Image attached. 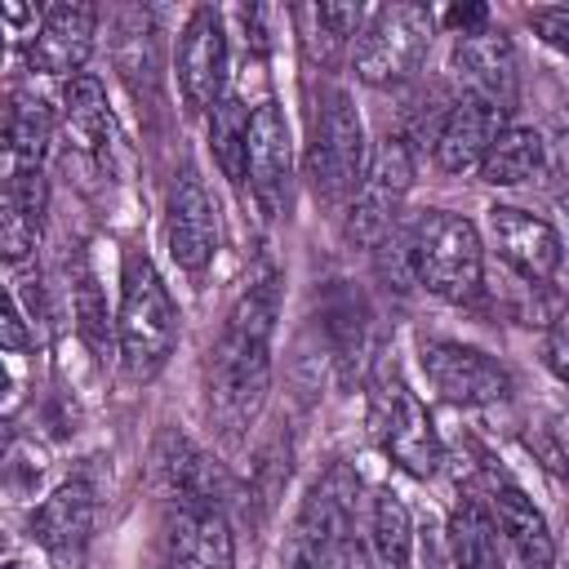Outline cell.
Masks as SVG:
<instances>
[{
  "instance_id": "6da1fadb",
  "label": "cell",
  "mask_w": 569,
  "mask_h": 569,
  "mask_svg": "<svg viewBox=\"0 0 569 569\" xmlns=\"http://www.w3.org/2000/svg\"><path fill=\"white\" fill-rule=\"evenodd\" d=\"M280 320V276H258L222 320V333L204 365L209 418L227 440L244 436L262 413L271 387V338Z\"/></svg>"
},
{
  "instance_id": "7a4b0ae2",
  "label": "cell",
  "mask_w": 569,
  "mask_h": 569,
  "mask_svg": "<svg viewBox=\"0 0 569 569\" xmlns=\"http://www.w3.org/2000/svg\"><path fill=\"white\" fill-rule=\"evenodd\" d=\"M116 342H120V360H124L129 378H138V382L156 378L178 347V307H173L169 284L160 280L156 262L142 249H129L124 267H120Z\"/></svg>"
},
{
  "instance_id": "3957f363",
  "label": "cell",
  "mask_w": 569,
  "mask_h": 569,
  "mask_svg": "<svg viewBox=\"0 0 569 569\" xmlns=\"http://www.w3.org/2000/svg\"><path fill=\"white\" fill-rule=\"evenodd\" d=\"M418 284L445 302H467L485 280V244L471 218L449 209H422L413 218Z\"/></svg>"
},
{
  "instance_id": "277c9868",
  "label": "cell",
  "mask_w": 569,
  "mask_h": 569,
  "mask_svg": "<svg viewBox=\"0 0 569 569\" xmlns=\"http://www.w3.org/2000/svg\"><path fill=\"white\" fill-rule=\"evenodd\" d=\"M431 36H436V18H431L427 4H382V9H373L369 22L360 27L356 44H351L356 76L373 89L413 80L427 49H431Z\"/></svg>"
},
{
  "instance_id": "5b68a950",
  "label": "cell",
  "mask_w": 569,
  "mask_h": 569,
  "mask_svg": "<svg viewBox=\"0 0 569 569\" xmlns=\"http://www.w3.org/2000/svg\"><path fill=\"white\" fill-rule=\"evenodd\" d=\"M365 169H369V151H365L360 111L342 89H325L320 116L311 129V151H307V173L316 196L329 204L351 200L356 187L365 182Z\"/></svg>"
},
{
  "instance_id": "8992f818",
  "label": "cell",
  "mask_w": 569,
  "mask_h": 569,
  "mask_svg": "<svg viewBox=\"0 0 569 569\" xmlns=\"http://www.w3.org/2000/svg\"><path fill=\"white\" fill-rule=\"evenodd\" d=\"M409 187H413V151H409V142L405 138L378 142L373 156H369L365 182L347 200V227H342L347 240L360 244V249H378L391 236Z\"/></svg>"
},
{
  "instance_id": "52a82bcc",
  "label": "cell",
  "mask_w": 569,
  "mask_h": 569,
  "mask_svg": "<svg viewBox=\"0 0 569 569\" xmlns=\"http://www.w3.org/2000/svg\"><path fill=\"white\" fill-rule=\"evenodd\" d=\"M369 422H373V440L382 445V453L409 471V476H431L440 467V436L422 409V400L396 378V373H382L378 387H373V409H369Z\"/></svg>"
},
{
  "instance_id": "ba28073f",
  "label": "cell",
  "mask_w": 569,
  "mask_h": 569,
  "mask_svg": "<svg viewBox=\"0 0 569 569\" xmlns=\"http://www.w3.org/2000/svg\"><path fill=\"white\" fill-rule=\"evenodd\" d=\"M418 360L436 396L449 405L480 409V405H498L511 396V373L480 347H467L453 338H422Z\"/></svg>"
},
{
  "instance_id": "9c48e42d",
  "label": "cell",
  "mask_w": 569,
  "mask_h": 569,
  "mask_svg": "<svg viewBox=\"0 0 569 569\" xmlns=\"http://www.w3.org/2000/svg\"><path fill=\"white\" fill-rule=\"evenodd\" d=\"M347 502H351L347 471H329L307 493V502H302V511L284 538V569H329L333 551H342Z\"/></svg>"
},
{
  "instance_id": "30bf717a",
  "label": "cell",
  "mask_w": 569,
  "mask_h": 569,
  "mask_svg": "<svg viewBox=\"0 0 569 569\" xmlns=\"http://www.w3.org/2000/svg\"><path fill=\"white\" fill-rule=\"evenodd\" d=\"M244 178L262 209L280 218L289 209V182H293V138L284 111L267 98L249 111V133H244Z\"/></svg>"
},
{
  "instance_id": "8fae6325",
  "label": "cell",
  "mask_w": 569,
  "mask_h": 569,
  "mask_svg": "<svg viewBox=\"0 0 569 569\" xmlns=\"http://www.w3.org/2000/svg\"><path fill=\"white\" fill-rule=\"evenodd\" d=\"M485 227H489L498 258L529 284H547L565 267V236L547 218L516 209V204H493Z\"/></svg>"
},
{
  "instance_id": "7c38bea8",
  "label": "cell",
  "mask_w": 569,
  "mask_h": 569,
  "mask_svg": "<svg viewBox=\"0 0 569 569\" xmlns=\"http://www.w3.org/2000/svg\"><path fill=\"white\" fill-rule=\"evenodd\" d=\"M178 89L182 102L191 111H209L222 102V84H227V31L218 9L200 4L191 9L182 36H178Z\"/></svg>"
},
{
  "instance_id": "4fadbf2b",
  "label": "cell",
  "mask_w": 569,
  "mask_h": 569,
  "mask_svg": "<svg viewBox=\"0 0 569 569\" xmlns=\"http://www.w3.org/2000/svg\"><path fill=\"white\" fill-rule=\"evenodd\" d=\"M164 231H169V253L182 271L200 276L213 262V253H218V209H213V196H209L204 178L191 164L169 187Z\"/></svg>"
},
{
  "instance_id": "5bb4252c",
  "label": "cell",
  "mask_w": 569,
  "mask_h": 569,
  "mask_svg": "<svg viewBox=\"0 0 569 569\" xmlns=\"http://www.w3.org/2000/svg\"><path fill=\"white\" fill-rule=\"evenodd\" d=\"M93 36H98V9L84 0H62L49 4L27 40V67L44 71V76H80V67L93 53Z\"/></svg>"
},
{
  "instance_id": "9a60e30c",
  "label": "cell",
  "mask_w": 569,
  "mask_h": 569,
  "mask_svg": "<svg viewBox=\"0 0 569 569\" xmlns=\"http://www.w3.org/2000/svg\"><path fill=\"white\" fill-rule=\"evenodd\" d=\"M453 76L462 80V93L467 98H485L502 111L516 107V93H520V71H516V49L502 31L485 27V31H471V36H458L453 44Z\"/></svg>"
},
{
  "instance_id": "2e32d148",
  "label": "cell",
  "mask_w": 569,
  "mask_h": 569,
  "mask_svg": "<svg viewBox=\"0 0 569 569\" xmlns=\"http://www.w3.org/2000/svg\"><path fill=\"white\" fill-rule=\"evenodd\" d=\"M507 116L502 107L485 102V98H453L445 124H440V138H436V164L445 173H467V169H480L489 147L498 142V133L507 129Z\"/></svg>"
},
{
  "instance_id": "e0dca14e",
  "label": "cell",
  "mask_w": 569,
  "mask_h": 569,
  "mask_svg": "<svg viewBox=\"0 0 569 569\" xmlns=\"http://www.w3.org/2000/svg\"><path fill=\"white\" fill-rule=\"evenodd\" d=\"M164 569H236V538L222 507H178Z\"/></svg>"
},
{
  "instance_id": "ac0fdd59",
  "label": "cell",
  "mask_w": 569,
  "mask_h": 569,
  "mask_svg": "<svg viewBox=\"0 0 569 569\" xmlns=\"http://www.w3.org/2000/svg\"><path fill=\"white\" fill-rule=\"evenodd\" d=\"M489 516H493V525L502 529V538L511 542V551L520 556L525 569H556V538H551L542 511L507 476L489 480Z\"/></svg>"
},
{
  "instance_id": "d6986e66",
  "label": "cell",
  "mask_w": 569,
  "mask_h": 569,
  "mask_svg": "<svg viewBox=\"0 0 569 569\" xmlns=\"http://www.w3.org/2000/svg\"><path fill=\"white\" fill-rule=\"evenodd\" d=\"M93 529V489L84 480H67L58 485L31 516V538L53 556V560H71L84 551Z\"/></svg>"
},
{
  "instance_id": "ffe728a7",
  "label": "cell",
  "mask_w": 569,
  "mask_h": 569,
  "mask_svg": "<svg viewBox=\"0 0 569 569\" xmlns=\"http://www.w3.org/2000/svg\"><path fill=\"white\" fill-rule=\"evenodd\" d=\"M156 476L178 507H218L222 471L178 431H164L156 445Z\"/></svg>"
},
{
  "instance_id": "44dd1931",
  "label": "cell",
  "mask_w": 569,
  "mask_h": 569,
  "mask_svg": "<svg viewBox=\"0 0 569 569\" xmlns=\"http://www.w3.org/2000/svg\"><path fill=\"white\" fill-rule=\"evenodd\" d=\"M44 204H49L44 173L40 169H9L4 200H0V249L9 262H22L36 249Z\"/></svg>"
},
{
  "instance_id": "7402d4cb",
  "label": "cell",
  "mask_w": 569,
  "mask_h": 569,
  "mask_svg": "<svg viewBox=\"0 0 569 569\" xmlns=\"http://www.w3.org/2000/svg\"><path fill=\"white\" fill-rule=\"evenodd\" d=\"M302 53L320 67H333L347 44H356L365 27V4H302L293 9Z\"/></svg>"
},
{
  "instance_id": "603a6c76",
  "label": "cell",
  "mask_w": 569,
  "mask_h": 569,
  "mask_svg": "<svg viewBox=\"0 0 569 569\" xmlns=\"http://www.w3.org/2000/svg\"><path fill=\"white\" fill-rule=\"evenodd\" d=\"M62 129L67 142L84 156H98L111 142V107H107V89L98 76L80 71L67 80L62 89Z\"/></svg>"
},
{
  "instance_id": "cb8c5ba5",
  "label": "cell",
  "mask_w": 569,
  "mask_h": 569,
  "mask_svg": "<svg viewBox=\"0 0 569 569\" xmlns=\"http://www.w3.org/2000/svg\"><path fill=\"white\" fill-rule=\"evenodd\" d=\"M538 173H547V142L529 124H507L480 164V182L489 187H520Z\"/></svg>"
},
{
  "instance_id": "d4e9b609",
  "label": "cell",
  "mask_w": 569,
  "mask_h": 569,
  "mask_svg": "<svg viewBox=\"0 0 569 569\" xmlns=\"http://www.w3.org/2000/svg\"><path fill=\"white\" fill-rule=\"evenodd\" d=\"M49 107L36 93L13 89L4 107V147H9V169H40L44 147H49Z\"/></svg>"
},
{
  "instance_id": "484cf974",
  "label": "cell",
  "mask_w": 569,
  "mask_h": 569,
  "mask_svg": "<svg viewBox=\"0 0 569 569\" xmlns=\"http://www.w3.org/2000/svg\"><path fill=\"white\" fill-rule=\"evenodd\" d=\"M449 556H453V569H502L498 525L489 507H480L476 498L458 502V511L449 516Z\"/></svg>"
},
{
  "instance_id": "4316f807",
  "label": "cell",
  "mask_w": 569,
  "mask_h": 569,
  "mask_svg": "<svg viewBox=\"0 0 569 569\" xmlns=\"http://www.w3.org/2000/svg\"><path fill=\"white\" fill-rule=\"evenodd\" d=\"M369 547L387 569H405L409 565V547H413V525L409 511L396 493H378L373 498V516H369Z\"/></svg>"
},
{
  "instance_id": "83f0119b",
  "label": "cell",
  "mask_w": 569,
  "mask_h": 569,
  "mask_svg": "<svg viewBox=\"0 0 569 569\" xmlns=\"http://www.w3.org/2000/svg\"><path fill=\"white\" fill-rule=\"evenodd\" d=\"M244 133H249V111L222 93V102L209 111V142H213L222 173L236 182L244 178Z\"/></svg>"
},
{
  "instance_id": "f1b7e54d",
  "label": "cell",
  "mask_w": 569,
  "mask_h": 569,
  "mask_svg": "<svg viewBox=\"0 0 569 569\" xmlns=\"http://www.w3.org/2000/svg\"><path fill=\"white\" fill-rule=\"evenodd\" d=\"M71 311L80 320V333L89 338V347H107V307H102V293H98V280L89 267H80L76 284H71Z\"/></svg>"
},
{
  "instance_id": "f546056e",
  "label": "cell",
  "mask_w": 569,
  "mask_h": 569,
  "mask_svg": "<svg viewBox=\"0 0 569 569\" xmlns=\"http://www.w3.org/2000/svg\"><path fill=\"white\" fill-rule=\"evenodd\" d=\"M529 27L542 44L569 58V9H529Z\"/></svg>"
},
{
  "instance_id": "4dcf8cb0",
  "label": "cell",
  "mask_w": 569,
  "mask_h": 569,
  "mask_svg": "<svg viewBox=\"0 0 569 569\" xmlns=\"http://www.w3.org/2000/svg\"><path fill=\"white\" fill-rule=\"evenodd\" d=\"M542 142H547V173L569 178V107L551 120V133H542Z\"/></svg>"
},
{
  "instance_id": "1f68e13d",
  "label": "cell",
  "mask_w": 569,
  "mask_h": 569,
  "mask_svg": "<svg viewBox=\"0 0 569 569\" xmlns=\"http://www.w3.org/2000/svg\"><path fill=\"white\" fill-rule=\"evenodd\" d=\"M0 342H4L9 351H22V347H31V333H27V325H22V307H18V293H9V302H4Z\"/></svg>"
},
{
  "instance_id": "d6a6232c",
  "label": "cell",
  "mask_w": 569,
  "mask_h": 569,
  "mask_svg": "<svg viewBox=\"0 0 569 569\" xmlns=\"http://www.w3.org/2000/svg\"><path fill=\"white\" fill-rule=\"evenodd\" d=\"M342 569H387L378 556H373V547L369 542H342Z\"/></svg>"
},
{
  "instance_id": "836d02e7",
  "label": "cell",
  "mask_w": 569,
  "mask_h": 569,
  "mask_svg": "<svg viewBox=\"0 0 569 569\" xmlns=\"http://www.w3.org/2000/svg\"><path fill=\"white\" fill-rule=\"evenodd\" d=\"M547 365H551L556 378L569 387V333H556V338L547 342Z\"/></svg>"
},
{
  "instance_id": "e575fe53",
  "label": "cell",
  "mask_w": 569,
  "mask_h": 569,
  "mask_svg": "<svg viewBox=\"0 0 569 569\" xmlns=\"http://www.w3.org/2000/svg\"><path fill=\"white\" fill-rule=\"evenodd\" d=\"M560 209H565V213H569V196H565V200H560Z\"/></svg>"
},
{
  "instance_id": "d590c367",
  "label": "cell",
  "mask_w": 569,
  "mask_h": 569,
  "mask_svg": "<svg viewBox=\"0 0 569 569\" xmlns=\"http://www.w3.org/2000/svg\"><path fill=\"white\" fill-rule=\"evenodd\" d=\"M565 471H569V445H565Z\"/></svg>"
},
{
  "instance_id": "8d00e7d4",
  "label": "cell",
  "mask_w": 569,
  "mask_h": 569,
  "mask_svg": "<svg viewBox=\"0 0 569 569\" xmlns=\"http://www.w3.org/2000/svg\"><path fill=\"white\" fill-rule=\"evenodd\" d=\"M4 569H22V565H18V560H13V565H4Z\"/></svg>"
}]
</instances>
